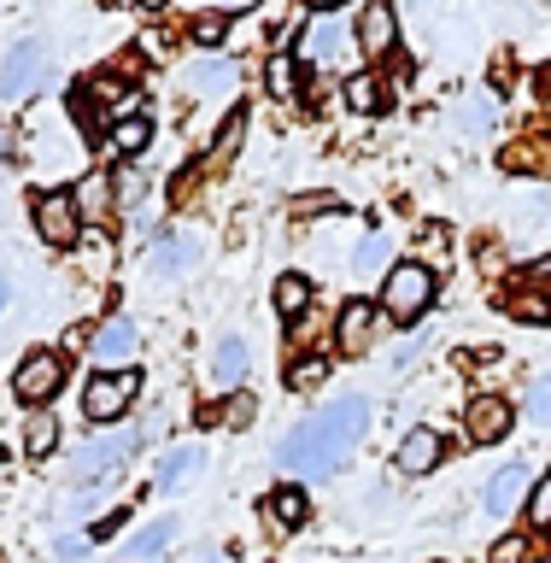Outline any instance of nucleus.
<instances>
[{"label": "nucleus", "mask_w": 551, "mask_h": 563, "mask_svg": "<svg viewBox=\"0 0 551 563\" xmlns=\"http://www.w3.org/2000/svg\"><path fill=\"white\" fill-rule=\"evenodd\" d=\"M387 253H394V241H387V235H364V241H359V258H352V271H359V276H382V271H387Z\"/></svg>", "instance_id": "5701e85b"}, {"label": "nucleus", "mask_w": 551, "mask_h": 563, "mask_svg": "<svg viewBox=\"0 0 551 563\" xmlns=\"http://www.w3.org/2000/svg\"><path fill=\"white\" fill-rule=\"evenodd\" d=\"M499 306L510 317H522V323H551V294H505Z\"/></svg>", "instance_id": "b1692460"}, {"label": "nucleus", "mask_w": 551, "mask_h": 563, "mask_svg": "<svg viewBox=\"0 0 551 563\" xmlns=\"http://www.w3.org/2000/svg\"><path fill=\"white\" fill-rule=\"evenodd\" d=\"M264 510H271V522L282 528V534H294V528H306V517H311V499H306L299 487H276Z\"/></svg>", "instance_id": "a211bd4d"}, {"label": "nucleus", "mask_w": 551, "mask_h": 563, "mask_svg": "<svg viewBox=\"0 0 551 563\" xmlns=\"http://www.w3.org/2000/svg\"><path fill=\"white\" fill-rule=\"evenodd\" d=\"M183 82L194 88V95H235V65L229 59H200L183 70Z\"/></svg>", "instance_id": "dca6fc26"}, {"label": "nucleus", "mask_w": 551, "mask_h": 563, "mask_svg": "<svg viewBox=\"0 0 551 563\" xmlns=\"http://www.w3.org/2000/svg\"><path fill=\"white\" fill-rule=\"evenodd\" d=\"M123 517H130V510H106V517H100L95 528H88V540H112L118 528H123Z\"/></svg>", "instance_id": "e433bc0d"}, {"label": "nucleus", "mask_w": 551, "mask_h": 563, "mask_svg": "<svg viewBox=\"0 0 551 563\" xmlns=\"http://www.w3.org/2000/svg\"><path fill=\"white\" fill-rule=\"evenodd\" d=\"M464 429L475 446H493V440H505L510 434V405L499 394H482V399H470V411H464Z\"/></svg>", "instance_id": "9d476101"}, {"label": "nucleus", "mask_w": 551, "mask_h": 563, "mask_svg": "<svg viewBox=\"0 0 551 563\" xmlns=\"http://www.w3.org/2000/svg\"><path fill=\"white\" fill-rule=\"evenodd\" d=\"M417 246H422V271H440V264H447L452 258V229L447 223H429V229H422V235H417Z\"/></svg>", "instance_id": "4be33fe9"}, {"label": "nucleus", "mask_w": 551, "mask_h": 563, "mask_svg": "<svg viewBox=\"0 0 551 563\" xmlns=\"http://www.w3.org/2000/svg\"><path fill=\"white\" fill-rule=\"evenodd\" d=\"M24 446H30V457H47L53 446H59V422L42 411V417H35L30 429H24Z\"/></svg>", "instance_id": "cd10ccee"}, {"label": "nucleus", "mask_w": 551, "mask_h": 563, "mask_svg": "<svg viewBox=\"0 0 551 563\" xmlns=\"http://www.w3.org/2000/svg\"><path fill=\"white\" fill-rule=\"evenodd\" d=\"M528 493H535V470H528L522 457H510V464H499V470H493V482H487V510H493V517H510Z\"/></svg>", "instance_id": "6e6552de"}, {"label": "nucleus", "mask_w": 551, "mask_h": 563, "mask_svg": "<svg viewBox=\"0 0 551 563\" xmlns=\"http://www.w3.org/2000/svg\"><path fill=\"white\" fill-rule=\"evenodd\" d=\"M334 341H341L346 358H364L370 341H376V311H370L364 299H352V306L341 311V334H334Z\"/></svg>", "instance_id": "f8f14e48"}, {"label": "nucleus", "mask_w": 551, "mask_h": 563, "mask_svg": "<svg viewBox=\"0 0 551 563\" xmlns=\"http://www.w3.org/2000/svg\"><path fill=\"white\" fill-rule=\"evenodd\" d=\"M30 218H35V235H42L47 246H70L82 235V206H77V194H65V188L35 194Z\"/></svg>", "instance_id": "39448f33"}, {"label": "nucleus", "mask_w": 551, "mask_h": 563, "mask_svg": "<svg viewBox=\"0 0 551 563\" xmlns=\"http://www.w3.org/2000/svg\"><path fill=\"white\" fill-rule=\"evenodd\" d=\"M440 464V434L434 429H411L399 440V470L405 475H429Z\"/></svg>", "instance_id": "2eb2a0df"}, {"label": "nucleus", "mask_w": 551, "mask_h": 563, "mask_svg": "<svg viewBox=\"0 0 551 563\" xmlns=\"http://www.w3.org/2000/svg\"><path fill=\"white\" fill-rule=\"evenodd\" d=\"M47 82V47L42 42H18L0 65V95L7 100H30L35 88Z\"/></svg>", "instance_id": "423d86ee"}, {"label": "nucleus", "mask_w": 551, "mask_h": 563, "mask_svg": "<svg viewBox=\"0 0 551 563\" xmlns=\"http://www.w3.org/2000/svg\"><path fill=\"white\" fill-rule=\"evenodd\" d=\"M528 522H535V528H551V470L535 482V493H528Z\"/></svg>", "instance_id": "2f4dec72"}, {"label": "nucleus", "mask_w": 551, "mask_h": 563, "mask_svg": "<svg viewBox=\"0 0 551 563\" xmlns=\"http://www.w3.org/2000/svg\"><path fill=\"white\" fill-rule=\"evenodd\" d=\"M194 258H200V235H188V229H183V235H165V241L153 246V264H158V271H165V276L188 271Z\"/></svg>", "instance_id": "6ab92c4d"}, {"label": "nucleus", "mask_w": 551, "mask_h": 563, "mask_svg": "<svg viewBox=\"0 0 551 563\" xmlns=\"http://www.w3.org/2000/svg\"><path fill=\"white\" fill-rule=\"evenodd\" d=\"M188 30H194V42H200V47H218L223 35H229V18H223V12H200Z\"/></svg>", "instance_id": "c756f323"}, {"label": "nucleus", "mask_w": 551, "mask_h": 563, "mask_svg": "<svg viewBox=\"0 0 551 563\" xmlns=\"http://www.w3.org/2000/svg\"><path fill=\"white\" fill-rule=\"evenodd\" d=\"M364 429H370V405L359 394H346L299 422L276 446V464L282 470H334V464H346V452L364 440Z\"/></svg>", "instance_id": "f257e3e1"}, {"label": "nucleus", "mask_w": 551, "mask_h": 563, "mask_svg": "<svg viewBox=\"0 0 551 563\" xmlns=\"http://www.w3.org/2000/svg\"><path fill=\"white\" fill-rule=\"evenodd\" d=\"M429 299H434V271H422V264H399V271H387L382 282V311L387 317H399V323H411V317L429 311Z\"/></svg>", "instance_id": "7ed1b4c3"}, {"label": "nucleus", "mask_w": 551, "mask_h": 563, "mask_svg": "<svg viewBox=\"0 0 551 563\" xmlns=\"http://www.w3.org/2000/svg\"><path fill=\"white\" fill-rule=\"evenodd\" d=\"M170 534H176V522H147V528H141V534L130 540V563H135V558H153V552H165V545H170Z\"/></svg>", "instance_id": "a878e982"}, {"label": "nucleus", "mask_w": 551, "mask_h": 563, "mask_svg": "<svg viewBox=\"0 0 551 563\" xmlns=\"http://www.w3.org/2000/svg\"><path fill=\"white\" fill-rule=\"evenodd\" d=\"M359 47L370 53V59H387V53L399 47V24H394V7H387V0H370V7L359 12Z\"/></svg>", "instance_id": "1a4fd4ad"}, {"label": "nucleus", "mask_w": 551, "mask_h": 563, "mask_svg": "<svg viewBox=\"0 0 551 563\" xmlns=\"http://www.w3.org/2000/svg\"><path fill=\"white\" fill-rule=\"evenodd\" d=\"M70 118H77L88 135L100 130V100H95V88H88V82H77V88H70Z\"/></svg>", "instance_id": "c85d7f7f"}, {"label": "nucleus", "mask_w": 551, "mask_h": 563, "mask_svg": "<svg viewBox=\"0 0 551 563\" xmlns=\"http://www.w3.org/2000/svg\"><path fill=\"white\" fill-rule=\"evenodd\" d=\"M323 376H329V364H323V358H299V364L288 369V387H294V394H311V387L323 382Z\"/></svg>", "instance_id": "7c9ffc66"}, {"label": "nucleus", "mask_w": 551, "mask_h": 563, "mask_svg": "<svg viewBox=\"0 0 551 563\" xmlns=\"http://www.w3.org/2000/svg\"><path fill=\"white\" fill-rule=\"evenodd\" d=\"M346 106H352V112H382V106H387V88H382L376 77H352V82H346Z\"/></svg>", "instance_id": "393cba45"}, {"label": "nucleus", "mask_w": 551, "mask_h": 563, "mask_svg": "<svg viewBox=\"0 0 551 563\" xmlns=\"http://www.w3.org/2000/svg\"><path fill=\"white\" fill-rule=\"evenodd\" d=\"M135 387H141L135 369H106V376H88V387H82V417H88V422H118L123 411H130Z\"/></svg>", "instance_id": "20e7f679"}, {"label": "nucleus", "mask_w": 551, "mask_h": 563, "mask_svg": "<svg viewBox=\"0 0 551 563\" xmlns=\"http://www.w3.org/2000/svg\"><path fill=\"white\" fill-rule=\"evenodd\" d=\"M211 382L223 394H241V382H246V341L241 334H223L218 341V352H211Z\"/></svg>", "instance_id": "ddd939ff"}, {"label": "nucleus", "mask_w": 551, "mask_h": 563, "mask_svg": "<svg viewBox=\"0 0 551 563\" xmlns=\"http://www.w3.org/2000/svg\"><path fill=\"white\" fill-rule=\"evenodd\" d=\"M493 563H528V540L522 534H505L499 545H493Z\"/></svg>", "instance_id": "f704fd0d"}, {"label": "nucleus", "mask_w": 551, "mask_h": 563, "mask_svg": "<svg viewBox=\"0 0 551 563\" xmlns=\"http://www.w3.org/2000/svg\"><path fill=\"white\" fill-rule=\"evenodd\" d=\"M317 7V18H334V7H346V0H311Z\"/></svg>", "instance_id": "4c0bfd02"}, {"label": "nucleus", "mask_w": 551, "mask_h": 563, "mask_svg": "<svg viewBox=\"0 0 551 563\" xmlns=\"http://www.w3.org/2000/svg\"><path fill=\"white\" fill-rule=\"evenodd\" d=\"M112 147H118L123 158L147 153V147H153V123L141 118V112H135V118H118V123H112Z\"/></svg>", "instance_id": "aec40b11"}, {"label": "nucleus", "mask_w": 551, "mask_h": 563, "mask_svg": "<svg viewBox=\"0 0 551 563\" xmlns=\"http://www.w3.org/2000/svg\"><path fill=\"white\" fill-rule=\"evenodd\" d=\"M65 387V364H59V352H30L24 364H18V376H12V394L24 399V405H47L53 394Z\"/></svg>", "instance_id": "0eeeda50"}, {"label": "nucleus", "mask_w": 551, "mask_h": 563, "mask_svg": "<svg viewBox=\"0 0 551 563\" xmlns=\"http://www.w3.org/2000/svg\"><path fill=\"white\" fill-rule=\"evenodd\" d=\"M200 464H206L200 446H176V452H165V464H158L153 487H158V493H176L183 482H194V470H200Z\"/></svg>", "instance_id": "f3484780"}, {"label": "nucleus", "mask_w": 551, "mask_h": 563, "mask_svg": "<svg viewBox=\"0 0 551 563\" xmlns=\"http://www.w3.org/2000/svg\"><path fill=\"white\" fill-rule=\"evenodd\" d=\"M218 7H241V0H218Z\"/></svg>", "instance_id": "a19ab883"}, {"label": "nucleus", "mask_w": 551, "mask_h": 563, "mask_svg": "<svg viewBox=\"0 0 551 563\" xmlns=\"http://www.w3.org/2000/svg\"><path fill=\"white\" fill-rule=\"evenodd\" d=\"M264 77H271V95H299V59L294 53H276Z\"/></svg>", "instance_id": "bb28decb"}, {"label": "nucleus", "mask_w": 551, "mask_h": 563, "mask_svg": "<svg viewBox=\"0 0 551 563\" xmlns=\"http://www.w3.org/2000/svg\"><path fill=\"white\" fill-rule=\"evenodd\" d=\"M241 130H246V112H229V123L218 130V153H235L241 147Z\"/></svg>", "instance_id": "c9c22d12"}, {"label": "nucleus", "mask_w": 551, "mask_h": 563, "mask_svg": "<svg viewBox=\"0 0 551 563\" xmlns=\"http://www.w3.org/2000/svg\"><path fill=\"white\" fill-rule=\"evenodd\" d=\"M135 7H141V12H165V0H135Z\"/></svg>", "instance_id": "58836bf2"}, {"label": "nucleus", "mask_w": 551, "mask_h": 563, "mask_svg": "<svg viewBox=\"0 0 551 563\" xmlns=\"http://www.w3.org/2000/svg\"><path fill=\"white\" fill-rule=\"evenodd\" d=\"M346 42H352V35H346L341 18H317V24L299 35V59H306V65H334L346 53Z\"/></svg>", "instance_id": "9b49d317"}, {"label": "nucleus", "mask_w": 551, "mask_h": 563, "mask_svg": "<svg viewBox=\"0 0 551 563\" xmlns=\"http://www.w3.org/2000/svg\"><path fill=\"white\" fill-rule=\"evenodd\" d=\"M7 294H12V288H7V276H0V306H7Z\"/></svg>", "instance_id": "ea45409f"}, {"label": "nucleus", "mask_w": 551, "mask_h": 563, "mask_svg": "<svg viewBox=\"0 0 551 563\" xmlns=\"http://www.w3.org/2000/svg\"><path fill=\"white\" fill-rule=\"evenodd\" d=\"M135 346H141V329L130 323V317H112V323H100V334H95V358L100 364L135 358Z\"/></svg>", "instance_id": "4468645a"}, {"label": "nucleus", "mask_w": 551, "mask_h": 563, "mask_svg": "<svg viewBox=\"0 0 551 563\" xmlns=\"http://www.w3.org/2000/svg\"><path fill=\"white\" fill-rule=\"evenodd\" d=\"M253 411H258L253 394H229V405L218 411V422H223V429H246V422H253Z\"/></svg>", "instance_id": "473e14b6"}, {"label": "nucleus", "mask_w": 551, "mask_h": 563, "mask_svg": "<svg viewBox=\"0 0 551 563\" xmlns=\"http://www.w3.org/2000/svg\"><path fill=\"white\" fill-rule=\"evenodd\" d=\"M306 306H311V282L299 276V271H288V276H276V311L288 317V323H294V317L306 311Z\"/></svg>", "instance_id": "412c9836"}, {"label": "nucleus", "mask_w": 551, "mask_h": 563, "mask_svg": "<svg viewBox=\"0 0 551 563\" xmlns=\"http://www.w3.org/2000/svg\"><path fill=\"white\" fill-rule=\"evenodd\" d=\"M528 417H535V422H546V429H551V369H546V376L535 382V394H528Z\"/></svg>", "instance_id": "72a5a7b5"}, {"label": "nucleus", "mask_w": 551, "mask_h": 563, "mask_svg": "<svg viewBox=\"0 0 551 563\" xmlns=\"http://www.w3.org/2000/svg\"><path fill=\"white\" fill-rule=\"evenodd\" d=\"M141 446V434L135 429H123V434H100V440H88V446L70 457V482L77 487H106L118 475V464H130Z\"/></svg>", "instance_id": "f03ea898"}]
</instances>
